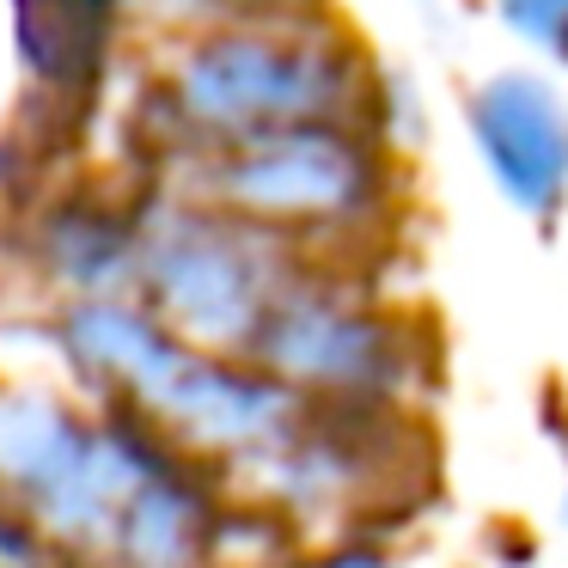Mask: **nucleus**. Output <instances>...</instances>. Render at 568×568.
<instances>
[{"label": "nucleus", "mask_w": 568, "mask_h": 568, "mask_svg": "<svg viewBox=\"0 0 568 568\" xmlns=\"http://www.w3.org/2000/svg\"><path fill=\"white\" fill-rule=\"evenodd\" d=\"M270 245H275L270 233H245V226H226V221H190L184 214L153 239L148 263L165 306L190 331L221 336V343H233V336L257 343L270 312L294 287Z\"/></svg>", "instance_id": "20e7f679"}, {"label": "nucleus", "mask_w": 568, "mask_h": 568, "mask_svg": "<svg viewBox=\"0 0 568 568\" xmlns=\"http://www.w3.org/2000/svg\"><path fill=\"white\" fill-rule=\"evenodd\" d=\"M251 348H263V361L282 379L312 385L331 404H404L416 379L409 324L385 306L355 300L348 287L294 282Z\"/></svg>", "instance_id": "7ed1b4c3"}, {"label": "nucleus", "mask_w": 568, "mask_h": 568, "mask_svg": "<svg viewBox=\"0 0 568 568\" xmlns=\"http://www.w3.org/2000/svg\"><path fill=\"white\" fill-rule=\"evenodd\" d=\"M221 190L257 226H373L392 214L397 172L385 135L361 123H312L226 141Z\"/></svg>", "instance_id": "f03ea898"}, {"label": "nucleus", "mask_w": 568, "mask_h": 568, "mask_svg": "<svg viewBox=\"0 0 568 568\" xmlns=\"http://www.w3.org/2000/svg\"><path fill=\"white\" fill-rule=\"evenodd\" d=\"M178 104L214 135L245 141L312 123L367 129L373 87L348 38L287 19V26H239L196 43L178 68Z\"/></svg>", "instance_id": "f257e3e1"}, {"label": "nucleus", "mask_w": 568, "mask_h": 568, "mask_svg": "<svg viewBox=\"0 0 568 568\" xmlns=\"http://www.w3.org/2000/svg\"><path fill=\"white\" fill-rule=\"evenodd\" d=\"M495 7H501V19L526 43H538L544 55L568 62V0H495Z\"/></svg>", "instance_id": "423d86ee"}, {"label": "nucleus", "mask_w": 568, "mask_h": 568, "mask_svg": "<svg viewBox=\"0 0 568 568\" xmlns=\"http://www.w3.org/2000/svg\"><path fill=\"white\" fill-rule=\"evenodd\" d=\"M470 141L489 165L495 190L519 214L544 221L568 202V104L538 74H489L465 104Z\"/></svg>", "instance_id": "39448f33"}, {"label": "nucleus", "mask_w": 568, "mask_h": 568, "mask_svg": "<svg viewBox=\"0 0 568 568\" xmlns=\"http://www.w3.org/2000/svg\"><path fill=\"white\" fill-rule=\"evenodd\" d=\"M153 13L172 19H245L257 13V26H287L300 19V0H148Z\"/></svg>", "instance_id": "0eeeda50"}]
</instances>
